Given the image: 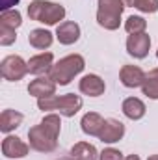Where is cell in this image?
<instances>
[{"label": "cell", "instance_id": "cell-28", "mask_svg": "<svg viewBox=\"0 0 158 160\" xmlns=\"http://www.w3.org/2000/svg\"><path fill=\"white\" fill-rule=\"evenodd\" d=\"M123 4H125L126 8H134V4H136V0H123Z\"/></svg>", "mask_w": 158, "mask_h": 160}, {"label": "cell", "instance_id": "cell-15", "mask_svg": "<svg viewBox=\"0 0 158 160\" xmlns=\"http://www.w3.org/2000/svg\"><path fill=\"white\" fill-rule=\"evenodd\" d=\"M121 110L125 114V118L130 121H140L141 118H145L147 114V106L141 99L138 97H126L121 104Z\"/></svg>", "mask_w": 158, "mask_h": 160}, {"label": "cell", "instance_id": "cell-17", "mask_svg": "<svg viewBox=\"0 0 158 160\" xmlns=\"http://www.w3.org/2000/svg\"><path fill=\"white\" fill-rule=\"evenodd\" d=\"M22 119H24V116L21 112L11 110V108H6L0 114V130L4 134H11L15 128H19L22 125Z\"/></svg>", "mask_w": 158, "mask_h": 160}, {"label": "cell", "instance_id": "cell-29", "mask_svg": "<svg viewBox=\"0 0 158 160\" xmlns=\"http://www.w3.org/2000/svg\"><path fill=\"white\" fill-rule=\"evenodd\" d=\"M125 160H141L138 155H128V157H125Z\"/></svg>", "mask_w": 158, "mask_h": 160}, {"label": "cell", "instance_id": "cell-19", "mask_svg": "<svg viewBox=\"0 0 158 160\" xmlns=\"http://www.w3.org/2000/svg\"><path fill=\"white\" fill-rule=\"evenodd\" d=\"M52 41H54V34H52L50 30H47V28H36V30H32V32L28 34V43H30V47H34V48H37V50L48 48V47L52 45Z\"/></svg>", "mask_w": 158, "mask_h": 160}, {"label": "cell", "instance_id": "cell-8", "mask_svg": "<svg viewBox=\"0 0 158 160\" xmlns=\"http://www.w3.org/2000/svg\"><path fill=\"white\" fill-rule=\"evenodd\" d=\"M54 67V54L52 52H39L28 60V73L34 77H45Z\"/></svg>", "mask_w": 158, "mask_h": 160}, {"label": "cell", "instance_id": "cell-2", "mask_svg": "<svg viewBox=\"0 0 158 160\" xmlns=\"http://www.w3.org/2000/svg\"><path fill=\"white\" fill-rule=\"evenodd\" d=\"M28 17L32 21H37L41 24L47 26H56L62 24L65 19V8L58 2H50V0H32L28 9H26Z\"/></svg>", "mask_w": 158, "mask_h": 160}, {"label": "cell", "instance_id": "cell-30", "mask_svg": "<svg viewBox=\"0 0 158 160\" xmlns=\"http://www.w3.org/2000/svg\"><path fill=\"white\" fill-rule=\"evenodd\" d=\"M147 160H158V155H151V157H149Z\"/></svg>", "mask_w": 158, "mask_h": 160}, {"label": "cell", "instance_id": "cell-26", "mask_svg": "<svg viewBox=\"0 0 158 160\" xmlns=\"http://www.w3.org/2000/svg\"><path fill=\"white\" fill-rule=\"evenodd\" d=\"M99 160H125V157L116 147H106L99 153Z\"/></svg>", "mask_w": 158, "mask_h": 160}, {"label": "cell", "instance_id": "cell-18", "mask_svg": "<svg viewBox=\"0 0 158 160\" xmlns=\"http://www.w3.org/2000/svg\"><path fill=\"white\" fill-rule=\"evenodd\" d=\"M69 157L73 160H99V151L89 142H77L71 147Z\"/></svg>", "mask_w": 158, "mask_h": 160}, {"label": "cell", "instance_id": "cell-13", "mask_svg": "<svg viewBox=\"0 0 158 160\" xmlns=\"http://www.w3.org/2000/svg\"><path fill=\"white\" fill-rule=\"evenodd\" d=\"M56 82L50 78L48 75L45 77H36L28 84V93L36 99H45V97H50V95H56Z\"/></svg>", "mask_w": 158, "mask_h": 160}, {"label": "cell", "instance_id": "cell-12", "mask_svg": "<svg viewBox=\"0 0 158 160\" xmlns=\"http://www.w3.org/2000/svg\"><path fill=\"white\" fill-rule=\"evenodd\" d=\"M82 97L75 93H65V95H58V108L56 112L63 118H75L82 110Z\"/></svg>", "mask_w": 158, "mask_h": 160}, {"label": "cell", "instance_id": "cell-7", "mask_svg": "<svg viewBox=\"0 0 158 160\" xmlns=\"http://www.w3.org/2000/svg\"><path fill=\"white\" fill-rule=\"evenodd\" d=\"M149 50H151V38H149L147 32L132 34V36L126 38V52H128V56H132L136 60H143V58H147Z\"/></svg>", "mask_w": 158, "mask_h": 160}, {"label": "cell", "instance_id": "cell-31", "mask_svg": "<svg viewBox=\"0 0 158 160\" xmlns=\"http://www.w3.org/2000/svg\"><path fill=\"white\" fill-rule=\"evenodd\" d=\"M56 160H73L71 157H60V158H56Z\"/></svg>", "mask_w": 158, "mask_h": 160}, {"label": "cell", "instance_id": "cell-5", "mask_svg": "<svg viewBox=\"0 0 158 160\" xmlns=\"http://www.w3.org/2000/svg\"><path fill=\"white\" fill-rule=\"evenodd\" d=\"M0 75L7 82H19L28 75V62L19 54H9L0 62Z\"/></svg>", "mask_w": 158, "mask_h": 160}, {"label": "cell", "instance_id": "cell-27", "mask_svg": "<svg viewBox=\"0 0 158 160\" xmlns=\"http://www.w3.org/2000/svg\"><path fill=\"white\" fill-rule=\"evenodd\" d=\"M17 4H19V0H0V9L7 11V9H13Z\"/></svg>", "mask_w": 158, "mask_h": 160}, {"label": "cell", "instance_id": "cell-21", "mask_svg": "<svg viewBox=\"0 0 158 160\" xmlns=\"http://www.w3.org/2000/svg\"><path fill=\"white\" fill-rule=\"evenodd\" d=\"M21 24H22V15H21V11L17 8L2 11V15H0V26L17 30V28H21Z\"/></svg>", "mask_w": 158, "mask_h": 160}, {"label": "cell", "instance_id": "cell-23", "mask_svg": "<svg viewBox=\"0 0 158 160\" xmlns=\"http://www.w3.org/2000/svg\"><path fill=\"white\" fill-rule=\"evenodd\" d=\"M37 108L41 112H56V108H58V95L37 99Z\"/></svg>", "mask_w": 158, "mask_h": 160}, {"label": "cell", "instance_id": "cell-25", "mask_svg": "<svg viewBox=\"0 0 158 160\" xmlns=\"http://www.w3.org/2000/svg\"><path fill=\"white\" fill-rule=\"evenodd\" d=\"M134 8L140 9L141 13H156L158 11V0H136Z\"/></svg>", "mask_w": 158, "mask_h": 160}, {"label": "cell", "instance_id": "cell-24", "mask_svg": "<svg viewBox=\"0 0 158 160\" xmlns=\"http://www.w3.org/2000/svg\"><path fill=\"white\" fill-rule=\"evenodd\" d=\"M15 41H17V30L0 26V45H2V47H9V45H13Z\"/></svg>", "mask_w": 158, "mask_h": 160}, {"label": "cell", "instance_id": "cell-16", "mask_svg": "<svg viewBox=\"0 0 158 160\" xmlns=\"http://www.w3.org/2000/svg\"><path fill=\"white\" fill-rule=\"evenodd\" d=\"M104 121L106 119H104L101 114H97V112H87V114L82 116L80 128H82V132H84L86 136H95V138H99V134H101V130H102V127H104Z\"/></svg>", "mask_w": 158, "mask_h": 160}, {"label": "cell", "instance_id": "cell-22", "mask_svg": "<svg viewBox=\"0 0 158 160\" xmlns=\"http://www.w3.org/2000/svg\"><path fill=\"white\" fill-rule=\"evenodd\" d=\"M125 30L128 36L132 34H143L147 30V21L140 15H130L126 21H125Z\"/></svg>", "mask_w": 158, "mask_h": 160}, {"label": "cell", "instance_id": "cell-4", "mask_svg": "<svg viewBox=\"0 0 158 160\" xmlns=\"http://www.w3.org/2000/svg\"><path fill=\"white\" fill-rule=\"evenodd\" d=\"M123 0H99L97 2V24L104 30H117L121 26V15L125 11Z\"/></svg>", "mask_w": 158, "mask_h": 160}, {"label": "cell", "instance_id": "cell-10", "mask_svg": "<svg viewBox=\"0 0 158 160\" xmlns=\"http://www.w3.org/2000/svg\"><path fill=\"white\" fill-rule=\"evenodd\" d=\"M123 136H125V125H123L119 119L108 118V119L104 121V127H102L101 134H99V140H101L102 143L112 145V143L121 142Z\"/></svg>", "mask_w": 158, "mask_h": 160}, {"label": "cell", "instance_id": "cell-20", "mask_svg": "<svg viewBox=\"0 0 158 160\" xmlns=\"http://www.w3.org/2000/svg\"><path fill=\"white\" fill-rule=\"evenodd\" d=\"M141 91L147 99L151 101H158V67L151 69L147 75H145V80H143V86H141Z\"/></svg>", "mask_w": 158, "mask_h": 160}, {"label": "cell", "instance_id": "cell-9", "mask_svg": "<svg viewBox=\"0 0 158 160\" xmlns=\"http://www.w3.org/2000/svg\"><path fill=\"white\" fill-rule=\"evenodd\" d=\"M56 39L60 41V45H75L82 36V30H80V24L75 21H63L62 24L56 26Z\"/></svg>", "mask_w": 158, "mask_h": 160}, {"label": "cell", "instance_id": "cell-6", "mask_svg": "<svg viewBox=\"0 0 158 160\" xmlns=\"http://www.w3.org/2000/svg\"><path fill=\"white\" fill-rule=\"evenodd\" d=\"M30 143H26L24 140H21L19 136L13 134H6V138L2 140V155L6 158L17 160V158H24L30 153Z\"/></svg>", "mask_w": 158, "mask_h": 160}, {"label": "cell", "instance_id": "cell-1", "mask_svg": "<svg viewBox=\"0 0 158 160\" xmlns=\"http://www.w3.org/2000/svg\"><path fill=\"white\" fill-rule=\"evenodd\" d=\"M62 132L60 114L48 112L39 125H34L28 130V143L37 153H52L58 149V136Z\"/></svg>", "mask_w": 158, "mask_h": 160}, {"label": "cell", "instance_id": "cell-14", "mask_svg": "<svg viewBox=\"0 0 158 160\" xmlns=\"http://www.w3.org/2000/svg\"><path fill=\"white\" fill-rule=\"evenodd\" d=\"M78 89L82 95H87V97H101L104 91H106V84L104 80L101 78L99 75H86L82 77L78 82Z\"/></svg>", "mask_w": 158, "mask_h": 160}, {"label": "cell", "instance_id": "cell-11", "mask_svg": "<svg viewBox=\"0 0 158 160\" xmlns=\"http://www.w3.org/2000/svg\"><path fill=\"white\" fill-rule=\"evenodd\" d=\"M145 71L140 65H123L119 71V80L125 88L134 89V88H141L143 80H145Z\"/></svg>", "mask_w": 158, "mask_h": 160}, {"label": "cell", "instance_id": "cell-32", "mask_svg": "<svg viewBox=\"0 0 158 160\" xmlns=\"http://www.w3.org/2000/svg\"><path fill=\"white\" fill-rule=\"evenodd\" d=\"M156 58H158V48H156Z\"/></svg>", "mask_w": 158, "mask_h": 160}, {"label": "cell", "instance_id": "cell-3", "mask_svg": "<svg viewBox=\"0 0 158 160\" xmlns=\"http://www.w3.org/2000/svg\"><path fill=\"white\" fill-rule=\"evenodd\" d=\"M84 67H86V60L82 54H69V56H65L54 63L48 77L58 86H67L75 80V77H78L84 71Z\"/></svg>", "mask_w": 158, "mask_h": 160}]
</instances>
